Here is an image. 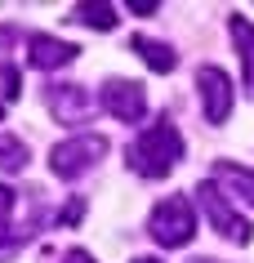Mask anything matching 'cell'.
Listing matches in <instances>:
<instances>
[{"label":"cell","instance_id":"obj_1","mask_svg":"<svg viewBox=\"0 0 254 263\" xmlns=\"http://www.w3.org/2000/svg\"><path fill=\"white\" fill-rule=\"evenodd\" d=\"M179 161H183V134H179V125L169 116L152 121L139 139L129 143V170L143 174V179H165Z\"/></svg>","mask_w":254,"mask_h":263},{"label":"cell","instance_id":"obj_2","mask_svg":"<svg viewBox=\"0 0 254 263\" xmlns=\"http://www.w3.org/2000/svg\"><path fill=\"white\" fill-rule=\"evenodd\" d=\"M147 232H152L156 246L165 250H183L192 236H197V214H192V201L187 196H169L147 214Z\"/></svg>","mask_w":254,"mask_h":263},{"label":"cell","instance_id":"obj_3","mask_svg":"<svg viewBox=\"0 0 254 263\" xmlns=\"http://www.w3.org/2000/svg\"><path fill=\"white\" fill-rule=\"evenodd\" d=\"M103 156H107V139H103V134H71V139H63L54 152H49V170H54L58 179L76 183V179H85L89 170L99 165Z\"/></svg>","mask_w":254,"mask_h":263},{"label":"cell","instance_id":"obj_4","mask_svg":"<svg viewBox=\"0 0 254 263\" xmlns=\"http://www.w3.org/2000/svg\"><path fill=\"white\" fill-rule=\"evenodd\" d=\"M197 201H201L205 219H210V228H214L219 236L237 241V246H250V223L241 219V210H232V201H227V196L219 192L210 179H201V183H197Z\"/></svg>","mask_w":254,"mask_h":263},{"label":"cell","instance_id":"obj_5","mask_svg":"<svg viewBox=\"0 0 254 263\" xmlns=\"http://www.w3.org/2000/svg\"><path fill=\"white\" fill-rule=\"evenodd\" d=\"M94 103H103L107 116H116V121H125V125H139L143 116H147V94H143V85L139 81H125V76L103 81V89H99Z\"/></svg>","mask_w":254,"mask_h":263},{"label":"cell","instance_id":"obj_6","mask_svg":"<svg viewBox=\"0 0 254 263\" xmlns=\"http://www.w3.org/2000/svg\"><path fill=\"white\" fill-rule=\"evenodd\" d=\"M197 94H201V111L210 125H223L232 116V103H237V89H232V76L223 67H201L197 71Z\"/></svg>","mask_w":254,"mask_h":263},{"label":"cell","instance_id":"obj_7","mask_svg":"<svg viewBox=\"0 0 254 263\" xmlns=\"http://www.w3.org/2000/svg\"><path fill=\"white\" fill-rule=\"evenodd\" d=\"M45 103L63 125H85L94 116V107H99L85 85H45Z\"/></svg>","mask_w":254,"mask_h":263},{"label":"cell","instance_id":"obj_8","mask_svg":"<svg viewBox=\"0 0 254 263\" xmlns=\"http://www.w3.org/2000/svg\"><path fill=\"white\" fill-rule=\"evenodd\" d=\"M81 54L71 41H58V36H31L27 41V63L41 71H54V67H67L71 58Z\"/></svg>","mask_w":254,"mask_h":263},{"label":"cell","instance_id":"obj_9","mask_svg":"<svg viewBox=\"0 0 254 263\" xmlns=\"http://www.w3.org/2000/svg\"><path fill=\"white\" fill-rule=\"evenodd\" d=\"M214 187L223 196H237V201H245V205H254V170L245 165H232V161H219L214 165Z\"/></svg>","mask_w":254,"mask_h":263},{"label":"cell","instance_id":"obj_10","mask_svg":"<svg viewBox=\"0 0 254 263\" xmlns=\"http://www.w3.org/2000/svg\"><path fill=\"white\" fill-rule=\"evenodd\" d=\"M129 54H143V63L152 71H174L179 67V54H174L165 41H152V36H143V31L129 36Z\"/></svg>","mask_w":254,"mask_h":263},{"label":"cell","instance_id":"obj_11","mask_svg":"<svg viewBox=\"0 0 254 263\" xmlns=\"http://www.w3.org/2000/svg\"><path fill=\"white\" fill-rule=\"evenodd\" d=\"M232 41L241 49V71H245V94L254 98V23L250 18H232Z\"/></svg>","mask_w":254,"mask_h":263},{"label":"cell","instance_id":"obj_12","mask_svg":"<svg viewBox=\"0 0 254 263\" xmlns=\"http://www.w3.org/2000/svg\"><path fill=\"white\" fill-rule=\"evenodd\" d=\"M71 23L112 31V27H116V9H112V5H76V9H71Z\"/></svg>","mask_w":254,"mask_h":263},{"label":"cell","instance_id":"obj_13","mask_svg":"<svg viewBox=\"0 0 254 263\" xmlns=\"http://www.w3.org/2000/svg\"><path fill=\"white\" fill-rule=\"evenodd\" d=\"M27 165V143H18L14 134H0V170H23Z\"/></svg>","mask_w":254,"mask_h":263},{"label":"cell","instance_id":"obj_14","mask_svg":"<svg viewBox=\"0 0 254 263\" xmlns=\"http://www.w3.org/2000/svg\"><path fill=\"white\" fill-rule=\"evenodd\" d=\"M63 263H94V259H89L85 250H67V254H63Z\"/></svg>","mask_w":254,"mask_h":263},{"label":"cell","instance_id":"obj_15","mask_svg":"<svg viewBox=\"0 0 254 263\" xmlns=\"http://www.w3.org/2000/svg\"><path fill=\"white\" fill-rule=\"evenodd\" d=\"M134 14H156V0H139V5H129Z\"/></svg>","mask_w":254,"mask_h":263},{"label":"cell","instance_id":"obj_16","mask_svg":"<svg viewBox=\"0 0 254 263\" xmlns=\"http://www.w3.org/2000/svg\"><path fill=\"white\" fill-rule=\"evenodd\" d=\"M134 263H161V259H134Z\"/></svg>","mask_w":254,"mask_h":263},{"label":"cell","instance_id":"obj_17","mask_svg":"<svg viewBox=\"0 0 254 263\" xmlns=\"http://www.w3.org/2000/svg\"><path fill=\"white\" fill-rule=\"evenodd\" d=\"M192 263H214V259H192Z\"/></svg>","mask_w":254,"mask_h":263}]
</instances>
